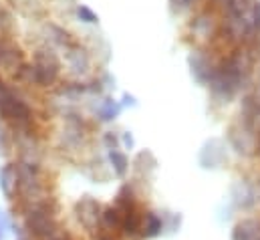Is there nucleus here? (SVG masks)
Instances as JSON below:
<instances>
[{
  "instance_id": "obj_19",
  "label": "nucleus",
  "mask_w": 260,
  "mask_h": 240,
  "mask_svg": "<svg viewBox=\"0 0 260 240\" xmlns=\"http://www.w3.org/2000/svg\"><path fill=\"white\" fill-rule=\"evenodd\" d=\"M121 220H123V212H121L115 204L103 206V212H101V228H103V232L119 234Z\"/></svg>"
},
{
  "instance_id": "obj_12",
  "label": "nucleus",
  "mask_w": 260,
  "mask_h": 240,
  "mask_svg": "<svg viewBox=\"0 0 260 240\" xmlns=\"http://www.w3.org/2000/svg\"><path fill=\"white\" fill-rule=\"evenodd\" d=\"M166 234V226H164V216L157 210L145 208L141 214V232L139 240H155Z\"/></svg>"
},
{
  "instance_id": "obj_30",
  "label": "nucleus",
  "mask_w": 260,
  "mask_h": 240,
  "mask_svg": "<svg viewBox=\"0 0 260 240\" xmlns=\"http://www.w3.org/2000/svg\"><path fill=\"white\" fill-rule=\"evenodd\" d=\"M254 158L260 160V131L256 133V152H254Z\"/></svg>"
},
{
  "instance_id": "obj_17",
  "label": "nucleus",
  "mask_w": 260,
  "mask_h": 240,
  "mask_svg": "<svg viewBox=\"0 0 260 240\" xmlns=\"http://www.w3.org/2000/svg\"><path fill=\"white\" fill-rule=\"evenodd\" d=\"M16 182H18V174H16V164L14 162H6L4 166H0V192L4 194V198L14 200Z\"/></svg>"
},
{
  "instance_id": "obj_14",
  "label": "nucleus",
  "mask_w": 260,
  "mask_h": 240,
  "mask_svg": "<svg viewBox=\"0 0 260 240\" xmlns=\"http://www.w3.org/2000/svg\"><path fill=\"white\" fill-rule=\"evenodd\" d=\"M121 111H123L121 103H119L117 99H111V97H103V99H99V101L93 105V115H95V119L101 121V123H111V121H115L121 115Z\"/></svg>"
},
{
  "instance_id": "obj_16",
  "label": "nucleus",
  "mask_w": 260,
  "mask_h": 240,
  "mask_svg": "<svg viewBox=\"0 0 260 240\" xmlns=\"http://www.w3.org/2000/svg\"><path fill=\"white\" fill-rule=\"evenodd\" d=\"M121 212L125 210H135V208H141L139 204V194H137V188H135V182H123L121 188L117 190L115 194V202H113Z\"/></svg>"
},
{
  "instance_id": "obj_20",
  "label": "nucleus",
  "mask_w": 260,
  "mask_h": 240,
  "mask_svg": "<svg viewBox=\"0 0 260 240\" xmlns=\"http://www.w3.org/2000/svg\"><path fill=\"white\" fill-rule=\"evenodd\" d=\"M164 216V226H166V234H176L182 226V216L180 212H161Z\"/></svg>"
},
{
  "instance_id": "obj_3",
  "label": "nucleus",
  "mask_w": 260,
  "mask_h": 240,
  "mask_svg": "<svg viewBox=\"0 0 260 240\" xmlns=\"http://www.w3.org/2000/svg\"><path fill=\"white\" fill-rule=\"evenodd\" d=\"M14 79L24 85H35L43 89L55 87L61 79V59L49 47L39 49L32 55V63H24L22 69L14 75Z\"/></svg>"
},
{
  "instance_id": "obj_23",
  "label": "nucleus",
  "mask_w": 260,
  "mask_h": 240,
  "mask_svg": "<svg viewBox=\"0 0 260 240\" xmlns=\"http://www.w3.org/2000/svg\"><path fill=\"white\" fill-rule=\"evenodd\" d=\"M168 2H170V12H172L174 16H180V14L190 12L196 6L198 0H168Z\"/></svg>"
},
{
  "instance_id": "obj_9",
  "label": "nucleus",
  "mask_w": 260,
  "mask_h": 240,
  "mask_svg": "<svg viewBox=\"0 0 260 240\" xmlns=\"http://www.w3.org/2000/svg\"><path fill=\"white\" fill-rule=\"evenodd\" d=\"M188 67H190V75L196 83L202 87H208V83H210V79L218 67V59L210 51L194 49L188 55Z\"/></svg>"
},
{
  "instance_id": "obj_24",
  "label": "nucleus",
  "mask_w": 260,
  "mask_h": 240,
  "mask_svg": "<svg viewBox=\"0 0 260 240\" xmlns=\"http://www.w3.org/2000/svg\"><path fill=\"white\" fill-rule=\"evenodd\" d=\"M103 145H105V149H121L119 135L113 131H105L103 133Z\"/></svg>"
},
{
  "instance_id": "obj_33",
  "label": "nucleus",
  "mask_w": 260,
  "mask_h": 240,
  "mask_svg": "<svg viewBox=\"0 0 260 240\" xmlns=\"http://www.w3.org/2000/svg\"><path fill=\"white\" fill-rule=\"evenodd\" d=\"M0 240H2V238H0Z\"/></svg>"
},
{
  "instance_id": "obj_27",
  "label": "nucleus",
  "mask_w": 260,
  "mask_h": 240,
  "mask_svg": "<svg viewBox=\"0 0 260 240\" xmlns=\"http://www.w3.org/2000/svg\"><path fill=\"white\" fill-rule=\"evenodd\" d=\"M121 103V107H135L137 105V99L129 95V93H123V101H119Z\"/></svg>"
},
{
  "instance_id": "obj_22",
  "label": "nucleus",
  "mask_w": 260,
  "mask_h": 240,
  "mask_svg": "<svg viewBox=\"0 0 260 240\" xmlns=\"http://www.w3.org/2000/svg\"><path fill=\"white\" fill-rule=\"evenodd\" d=\"M77 16L85 24H99V14L91 6H87V4H79L77 6Z\"/></svg>"
},
{
  "instance_id": "obj_29",
  "label": "nucleus",
  "mask_w": 260,
  "mask_h": 240,
  "mask_svg": "<svg viewBox=\"0 0 260 240\" xmlns=\"http://www.w3.org/2000/svg\"><path fill=\"white\" fill-rule=\"evenodd\" d=\"M47 240H75V238L71 236V232H67V230H63V232H59L57 236H53V238H47Z\"/></svg>"
},
{
  "instance_id": "obj_8",
  "label": "nucleus",
  "mask_w": 260,
  "mask_h": 240,
  "mask_svg": "<svg viewBox=\"0 0 260 240\" xmlns=\"http://www.w3.org/2000/svg\"><path fill=\"white\" fill-rule=\"evenodd\" d=\"M230 204L236 212L250 214L258 206V196H256V184L248 178H240L232 184L230 188Z\"/></svg>"
},
{
  "instance_id": "obj_25",
  "label": "nucleus",
  "mask_w": 260,
  "mask_h": 240,
  "mask_svg": "<svg viewBox=\"0 0 260 240\" xmlns=\"http://www.w3.org/2000/svg\"><path fill=\"white\" fill-rule=\"evenodd\" d=\"M119 143H121V147H125V149H135V137H133V133L131 131H123L121 135H119Z\"/></svg>"
},
{
  "instance_id": "obj_21",
  "label": "nucleus",
  "mask_w": 260,
  "mask_h": 240,
  "mask_svg": "<svg viewBox=\"0 0 260 240\" xmlns=\"http://www.w3.org/2000/svg\"><path fill=\"white\" fill-rule=\"evenodd\" d=\"M14 147V135L6 125H0V156H8Z\"/></svg>"
},
{
  "instance_id": "obj_32",
  "label": "nucleus",
  "mask_w": 260,
  "mask_h": 240,
  "mask_svg": "<svg viewBox=\"0 0 260 240\" xmlns=\"http://www.w3.org/2000/svg\"><path fill=\"white\" fill-rule=\"evenodd\" d=\"M258 6H260V0H258Z\"/></svg>"
},
{
  "instance_id": "obj_18",
  "label": "nucleus",
  "mask_w": 260,
  "mask_h": 240,
  "mask_svg": "<svg viewBox=\"0 0 260 240\" xmlns=\"http://www.w3.org/2000/svg\"><path fill=\"white\" fill-rule=\"evenodd\" d=\"M107 164L115 178L123 180L131 172V162L123 149H107Z\"/></svg>"
},
{
  "instance_id": "obj_1",
  "label": "nucleus",
  "mask_w": 260,
  "mask_h": 240,
  "mask_svg": "<svg viewBox=\"0 0 260 240\" xmlns=\"http://www.w3.org/2000/svg\"><path fill=\"white\" fill-rule=\"evenodd\" d=\"M16 216H20V226L30 240L53 238L65 230L59 222V202L55 200V196L26 206H18Z\"/></svg>"
},
{
  "instance_id": "obj_5",
  "label": "nucleus",
  "mask_w": 260,
  "mask_h": 240,
  "mask_svg": "<svg viewBox=\"0 0 260 240\" xmlns=\"http://www.w3.org/2000/svg\"><path fill=\"white\" fill-rule=\"evenodd\" d=\"M226 139L230 149L240 158H254L256 152V131L244 119L232 121L226 129Z\"/></svg>"
},
{
  "instance_id": "obj_7",
  "label": "nucleus",
  "mask_w": 260,
  "mask_h": 240,
  "mask_svg": "<svg viewBox=\"0 0 260 240\" xmlns=\"http://www.w3.org/2000/svg\"><path fill=\"white\" fill-rule=\"evenodd\" d=\"M198 164L206 172L222 170L228 164V147L220 137H210L198 152Z\"/></svg>"
},
{
  "instance_id": "obj_2",
  "label": "nucleus",
  "mask_w": 260,
  "mask_h": 240,
  "mask_svg": "<svg viewBox=\"0 0 260 240\" xmlns=\"http://www.w3.org/2000/svg\"><path fill=\"white\" fill-rule=\"evenodd\" d=\"M0 119L12 135H35L32 107L0 77Z\"/></svg>"
},
{
  "instance_id": "obj_11",
  "label": "nucleus",
  "mask_w": 260,
  "mask_h": 240,
  "mask_svg": "<svg viewBox=\"0 0 260 240\" xmlns=\"http://www.w3.org/2000/svg\"><path fill=\"white\" fill-rule=\"evenodd\" d=\"M26 61H24V53H22V49L14 43V41H10V39H0V67L6 71V73H10L12 77L22 69V65H24Z\"/></svg>"
},
{
  "instance_id": "obj_28",
  "label": "nucleus",
  "mask_w": 260,
  "mask_h": 240,
  "mask_svg": "<svg viewBox=\"0 0 260 240\" xmlns=\"http://www.w3.org/2000/svg\"><path fill=\"white\" fill-rule=\"evenodd\" d=\"M95 240H119V238H117V234H111V232H103L101 230V232L95 234Z\"/></svg>"
},
{
  "instance_id": "obj_4",
  "label": "nucleus",
  "mask_w": 260,
  "mask_h": 240,
  "mask_svg": "<svg viewBox=\"0 0 260 240\" xmlns=\"http://www.w3.org/2000/svg\"><path fill=\"white\" fill-rule=\"evenodd\" d=\"M220 28H222V18L212 6L198 10L188 22V35L198 45V49L216 43L220 37Z\"/></svg>"
},
{
  "instance_id": "obj_31",
  "label": "nucleus",
  "mask_w": 260,
  "mask_h": 240,
  "mask_svg": "<svg viewBox=\"0 0 260 240\" xmlns=\"http://www.w3.org/2000/svg\"><path fill=\"white\" fill-rule=\"evenodd\" d=\"M254 184H256V196H258V204H260V176L254 180Z\"/></svg>"
},
{
  "instance_id": "obj_6",
  "label": "nucleus",
  "mask_w": 260,
  "mask_h": 240,
  "mask_svg": "<svg viewBox=\"0 0 260 240\" xmlns=\"http://www.w3.org/2000/svg\"><path fill=\"white\" fill-rule=\"evenodd\" d=\"M101 212H103V206L93 196H83L73 206V214H75L79 226L91 234L101 232Z\"/></svg>"
},
{
  "instance_id": "obj_15",
  "label": "nucleus",
  "mask_w": 260,
  "mask_h": 240,
  "mask_svg": "<svg viewBox=\"0 0 260 240\" xmlns=\"http://www.w3.org/2000/svg\"><path fill=\"white\" fill-rule=\"evenodd\" d=\"M141 214H143V208H135V210H125V212H123L119 236H123L125 240H139V232H141Z\"/></svg>"
},
{
  "instance_id": "obj_13",
  "label": "nucleus",
  "mask_w": 260,
  "mask_h": 240,
  "mask_svg": "<svg viewBox=\"0 0 260 240\" xmlns=\"http://www.w3.org/2000/svg\"><path fill=\"white\" fill-rule=\"evenodd\" d=\"M157 158L149 152V149H143L135 156V160L131 162V170L135 174V180L133 182H151V178L155 176L157 172Z\"/></svg>"
},
{
  "instance_id": "obj_10",
  "label": "nucleus",
  "mask_w": 260,
  "mask_h": 240,
  "mask_svg": "<svg viewBox=\"0 0 260 240\" xmlns=\"http://www.w3.org/2000/svg\"><path fill=\"white\" fill-rule=\"evenodd\" d=\"M67 67L71 71V75H75L77 79H85L87 75H91V55L85 47H81L77 41H73L69 47H65Z\"/></svg>"
},
{
  "instance_id": "obj_26",
  "label": "nucleus",
  "mask_w": 260,
  "mask_h": 240,
  "mask_svg": "<svg viewBox=\"0 0 260 240\" xmlns=\"http://www.w3.org/2000/svg\"><path fill=\"white\" fill-rule=\"evenodd\" d=\"M10 226H12V220L0 210V238L4 240V236L10 232Z\"/></svg>"
}]
</instances>
